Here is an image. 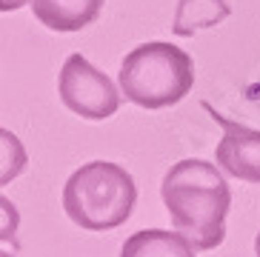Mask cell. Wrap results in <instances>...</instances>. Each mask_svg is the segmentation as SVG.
Returning a JSON list of instances; mask_svg holds the SVG:
<instances>
[{
	"instance_id": "cell-1",
	"label": "cell",
	"mask_w": 260,
	"mask_h": 257,
	"mask_svg": "<svg viewBox=\"0 0 260 257\" xmlns=\"http://www.w3.org/2000/svg\"><path fill=\"white\" fill-rule=\"evenodd\" d=\"M160 197L177 235H183L198 251L217 249L223 243L232 191L220 166L198 157L177 160L163 174Z\"/></svg>"
},
{
	"instance_id": "cell-5",
	"label": "cell",
	"mask_w": 260,
	"mask_h": 257,
	"mask_svg": "<svg viewBox=\"0 0 260 257\" xmlns=\"http://www.w3.org/2000/svg\"><path fill=\"white\" fill-rule=\"evenodd\" d=\"M212 120L223 128V137L217 149H214V160L226 174L237 177L243 183H260V132L249 128L243 123H235L229 117H223L217 109L203 103Z\"/></svg>"
},
{
	"instance_id": "cell-9",
	"label": "cell",
	"mask_w": 260,
	"mask_h": 257,
	"mask_svg": "<svg viewBox=\"0 0 260 257\" xmlns=\"http://www.w3.org/2000/svg\"><path fill=\"white\" fill-rule=\"evenodd\" d=\"M26 3H31V0H0V9L3 12H15V9L26 6Z\"/></svg>"
},
{
	"instance_id": "cell-4",
	"label": "cell",
	"mask_w": 260,
	"mask_h": 257,
	"mask_svg": "<svg viewBox=\"0 0 260 257\" xmlns=\"http://www.w3.org/2000/svg\"><path fill=\"white\" fill-rule=\"evenodd\" d=\"M60 103L83 120H106L120 109V91L83 54H69L57 77Z\"/></svg>"
},
{
	"instance_id": "cell-6",
	"label": "cell",
	"mask_w": 260,
	"mask_h": 257,
	"mask_svg": "<svg viewBox=\"0 0 260 257\" xmlns=\"http://www.w3.org/2000/svg\"><path fill=\"white\" fill-rule=\"evenodd\" d=\"M38 23L52 31H80L98 20L103 0H31Z\"/></svg>"
},
{
	"instance_id": "cell-10",
	"label": "cell",
	"mask_w": 260,
	"mask_h": 257,
	"mask_svg": "<svg viewBox=\"0 0 260 257\" xmlns=\"http://www.w3.org/2000/svg\"><path fill=\"white\" fill-rule=\"evenodd\" d=\"M254 254L260 257V232H257V237H254Z\"/></svg>"
},
{
	"instance_id": "cell-2",
	"label": "cell",
	"mask_w": 260,
	"mask_h": 257,
	"mask_svg": "<svg viewBox=\"0 0 260 257\" xmlns=\"http://www.w3.org/2000/svg\"><path fill=\"white\" fill-rule=\"evenodd\" d=\"M135 177L112 160H92L72 172L63 186V209L86 232H112L135 212Z\"/></svg>"
},
{
	"instance_id": "cell-8",
	"label": "cell",
	"mask_w": 260,
	"mask_h": 257,
	"mask_svg": "<svg viewBox=\"0 0 260 257\" xmlns=\"http://www.w3.org/2000/svg\"><path fill=\"white\" fill-rule=\"evenodd\" d=\"M229 15L232 9L226 0H177L172 31L177 38H191V35H198L203 29L220 26Z\"/></svg>"
},
{
	"instance_id": "cell-11",
	"label": "cell",
	"mask_w": 260,
	"mask_h": 257,
	"mask_svg": "<svg viewBox=\"0 0 260 257\" xmlns=\"http://www.w3.org/2000/svg\"><path fill=\"white\" fill-rule=\"evenodd\" d=\"M0 257H12V254H9V251H3V254H0Z\"/></svg>"
},
{
	"instance_id": "cell-3",
	"label": "cell",
	"mask_w": 260,
	"mask_h": 257,
	"mask_svg": "<svg viewBox=\"0 0 260 257\" xmlns=\"http://www.w3.org/2000/svg\"><path fill=\"white\" fill-rule=\"evenodd\" d=\"M194 86V63L180 46L152 40L135 46L120 63V91L140 109H166Z\"/></svg>"
},
{
	"instance_id": "cell-7",
	"label": "cell",
	"mask_w": 260,
	"mask_h": 257,
	"mask_svg": "<svg viewBox=\"0 0 260 257\" xmlns=\"http://www.w3.org/2000/svg\"><path fill=\"white\" fill-rule=\"evenodd\" d=\"M194 246L177 232L143 229L123 243L120 257H194Z\"/></svg>"
}]
</instances>
